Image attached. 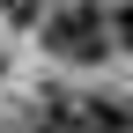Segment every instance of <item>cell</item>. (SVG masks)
Returning <instances> with one entry per match:
<instances>
[{"label":"cell","instance_id":"6da1fadb","mask_svg":"<svg viewBox=\"0 0 133 133\" xmlns=\"http://www.w3.org/2000/svg\"><path fill=\"white\" fill-rule=\"evenodd\" d=\"M44 52L52 59H74V66H96L104 52H118L104 0H59V8L44 15Z\"/></svg>","mask_w":133,"mask_h":133},{"label":"cell","instance_id":"7a4b0ae2","mask_svg":"<svg viewBox=\"0 0 133 133\" xmlns=\"http://www.w3.org/2000/svg\"><path fill=\"white\" fill-rule=\"evenodd\" d=\"M44 111L66 133H133V104L126 96H52Z\"/></svg>","mask_w":133,"mask_h":133},{"label":"cell","instance_id":"3957f363","mask_svg":"<svg viewBox=\"0 0 133 133\" xmlns=\"http://www.w3.org/2000/svg\"><path fill=\"white\" fill-rule=\"evenodd\" d=\"M104 15H111V44L133 52V8H126V0H104Z\"/></svg>","mask_w":133,"mask_h":133},{"label":"cell","instance_id":"277c9868","mask_svg":"<svg viewBox=\"0 0 133 133\" xmlns=\"http://www.w3.org/2000/svg\"><path fill=\"white\" fill-rule=\"evenodd\" d=\"M37 8H44V0H0V15H15V22H30Z\"/></svg>","mask_w":133,"mask_h":133},{"label":"cell","instance_id":"5b68a950","mask_svg":"<svg viewBox=\"0 0 133 133\" xmlns=\"http://www.w3.org/2000/svg\"><path fill=\"white\" fill-rule=\"evenodd\" d=\"M15 133H66V126L52 118V111H37V118H30V126H15Z\"/></svg>","mask_w":133,"mask_h":133}]
</instances>
